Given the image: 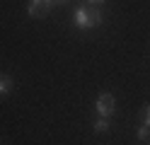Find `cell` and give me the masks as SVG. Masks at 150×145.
<instances>
[{
  "instance_id": "cell-8",
  "label": "cell",
  "mask_w": 150,
  "mask_h": 145,
  "mask_svg": "<svg viewBox=\"0 0 150 145\" xmlns=\"http://www.w3.org/2000/svg\"><path fill=\"white\" fill-rule=\"evenodd\" d=\"M82 3H87V5H92V7H97V5L104 3V0H82Z\"/></svg>"
},
{
  "instance_id": "cell-3",
  "label": "cell",
  "mask_w": 150,
  "mask_h": 145,
  "mask_svg": "<svg viewBox=\"0 0 150 145\" xmlns=\"http://www.w3.org/2000/svg\"><path fill=\"white\" fill-rule=\"evenodd\" d=\"M51 10H53V0H29L27 15L32 19H44V17H49Z\"/></svg>"
},
{
  "instance_id": "cell-9",
  "label": "cell",
  "mask_w": 150,
  "mask_h": 145,
  "mask_svg": "<svg viewBox=\"0 0 150 145\" xmlns=\"http://www.w3.org/2000/svg\"><path fill=\"white\" fill-rule=\"evenodd\" d=\"M70 0H53V5H68Z\"/></svg>"
},
{
  "instance_id": "cell-2",
  "label": "cell",
  "mask_w": 150,
  "mask_h": 145,
  "mask_svg": "<svg viewBox=\"0 0 150 145\" xmlns=\"http://www.w3.org/2000/svg\"><path fill=\"white\" fill-rule=\"evenodd\" d=\"M95 111L97 116H104V119H111L116 114V97L111 92H102L95 102Z\"/></svg>"
},
{
  "instance_id": "cell-7",
  "label": "cell",
  "mask_w": 150,
  "mask_h": 145,
  "mask_svg": "<svg viewBox=\"0 0 150 145\" xmlns=\"http://www.w3.org/2000/svg\"><path fill=\"white\" fill-rule=\"evenodd\" d=\"M143 123L150 128V104H145V109H143Z\"/></svg>"
},
{
  "instance_id": "cell-6",
  "label": "cell",
  "mask_w": 150,
  "mask_h": 145,
  "mask_svg": "<svg viewBox=\"0 0 150 145\" xmlns=\"http://www.w3.org/2000/svg\"><path fill=\"white\" fill-rule=\"evenodd\" d=\"M136 138H138V140H148V138H150V128H148L145 123H143V126H140V128H138Z\"/></svg>"
},
{
  "instance_id": "cell-4",
  "label": "cell",
  "mask_w": 150,
  "mask_h": 145,
  "mask_svg": "<svg viewBox=\"0 0 150 145\" xmlns=\"http://www.w3.org/2000/svg\"><path fill=\"white\" fill-rule=\"evenodd\" d=\"M12 90H15V77L7 73H0V97L12 94Z\"/></svg>"
},
{
  "instance_id": "cell-5",
  "label": "cell",
  "mask_w": 150,
  "mask_h": 145,
  "mask_svg": "<svg viewBox=\"0 0 150 145\" xmlns=\"http://www.w3.org/2000/svg\"><path fill=\"white\" fill-rule=\"evenodd\" d=\"M111 126V119H104V116H97L95 121H92V131L95 133H107Z\"/></svg>"
},
{
  "instance_id": "cell-1",
  "label": "cell",
  "mask_w": 150,
  "mask_h": 145,
  "mask_svg": "<svg viewBox=\"0 0 150 145\" xmlns=\"http://www.w3.org/2000/svg\"><path fill=\"white\" fill-rule=\"evenodd\" d=\"M102 22H104V12H102L99 7H92L87 3L75 5V10H73V24L78 27L80 32L97 29V27H102Z\"/></svg>"
}]
</instances>
